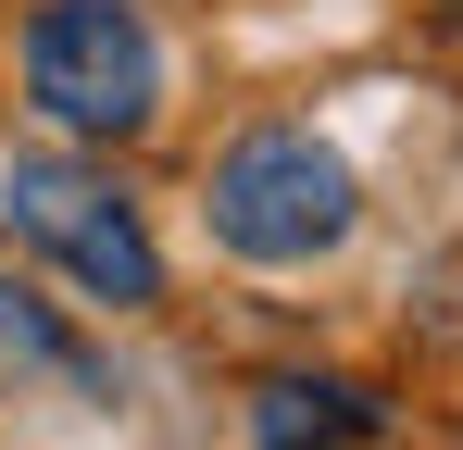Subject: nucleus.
<instances>
[{
  "instance_id": "f257e3e1",
  "label": "nucleus",
  "mask_w": 463,
  "mask_h": 450,
  "mask_svg": "<svg viewBox=\"0 0 463 450\" xmlns=\"http://www.w3.org/2000/svg\"><path fill=\"white\" fill-rule=\"evenodd\" d=\"M351 225H364V175L313 126H250L213 163V238H226L238 263H276L288 276V263H326Z\"/></svg>"
},
{
  "instance_id": "f03ea898",
  "label": "nucleus",
  "mask_w": 463,
  "mask_h": 450,
  "mask_svg": "<svg viewBox=\"0 0 463 450\" xmlns=\"http://www.w3.org/2000/svg\"><path fill=\"white\" fill-rule=\"evenodd\" d=\"M25 100L76 138H138L163 113V38L138 0H38L25 25Z\"/></svg>"
},
{
  "instance_id": "7ed1b4c3",
  "label": "nucleus",
  "mask_w": 463,
  "mask_h": 450,
  "mask_svg": "<svg viewBox=\"0 0 463 450\" xmlns=\"http://www.w3.org/2000/svg\"><path fill=\"white\" fill-rule=\"evenodd\" d=\"M0 213H13L25 250H51L88 300H113V313H151V300H163V250H151V225L113 201V175H88V163H51V150H38V163L0 175Z\"/></svg>"
},
{
  "instance_id": "20e7f679",
  "label": "nucleus",
  "mask_w": 463,
  "mask_h": 450,
  "mask_svg": "<svg viewBox=\"0 0 463 450\" xmlns=\"http://www.w3.org/2000/svg\"><path fill=\"white\" fill-rule=\"evenodd\" d=\"M250 438H376V400L338 375H263L250 388Z\"/></svg>"
},
{
  "instance_id": "39448f33",
  "label": "nucleus",
  "mask_w": 463,
  "mask_h": 450,
  "mask_svg": "<svg viewBox=\"0 0 463 450\" xmlns=\"http://www.w3.org/2000/svg\"><path fill=\"white\" fill-rule=\"evenodd\" d=\"M0 363H38V375H88V351H76V338H63V325H51V313H38L25 288H0Z\"/></svg>"
}]
</instances>
